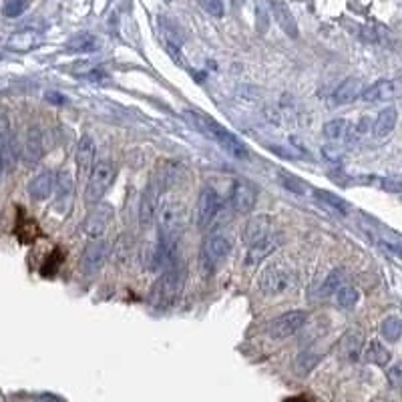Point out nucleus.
I'll return each instance as SVG.
<instances>
[{
	"label": "nucleus",
	"mask_w": 402,
	"mask_h": 402,
	"mask_svg": "<svg viewBox=\"0 0 402 402\" xmlns=\"http://www.w3.org/2000/svg\"><path fill=\"white\" fill-rule=\"evenodd\" d=\"M183 115L192 123V127H195L199 133H203L206 137H211L213 141H217V145L221 149H226L231 157H235V159H246L248 157L246 143H242L235 135L228 131L226 127H221L219 123H215L213 119L201 115L197 111H185Z\"/></svg>",
	"instance_id": "1"
},
{
	"label": "nucleus",
	"mask_w": 402,
	"mask_h": 402,
	"mask_svg": "<svg viewBox=\"0 0 402 402\" xmlns=\"http://www.w3.org/2000/svg\"><path fill=\"white\" fill-rule=\"evenodd\" d=\"M115 179V163H111L109 159H99L93 169L87 177V187H85V203L87 206H95L101 203V199L105 197V193L111 190Z\"/></svg>",
	"instance_id": "2"
},
{
	"label": "nucleus",
	"mask_w": 402,
	"mask_h": 402,
	"mask_svg": "<svg viewBox=\"0 0 402 402\" xmlns=\"http://www.w3.org/2000/svg\"><path fill=\"white\" fill-rule=\"evenodd\" d=\"M296 282L298 278L294 269H290L284 264H271L260 274L258 287L264 296H280L296 286Z\"/></svg>",
	"instance_id": "3"
},
{
	"label": "nucleus",
	"mask_w": 402,
	"mask_h": 402,
	"mask_svg": "<svg viewBox=\"0 0 402 402\" xmlns=\"http://www.w3.org/2000/svg\"><path fill=\"white\" fill-rule=\"evenodd\" d=\"M183 286V268L181 264H173L171 268L163 269L161 278L155 282L153 286V300L159 308L169 306L177 300L179 292Z\"/></svg>",
	"instance_id": "4"
},
{
	"label": "nucleus",
	"mask_w": 402,
	"mask_h": 402,
	"mask_svg": "<svg viewBox=\"0 0 402 402\" xmlns=\"http://www.w3.org/2000/svg\"><path fill=\"white\" fill-rule=\"evenodd\" d=\"M306 322L308 314L304 310H292V312H286V314L274 318L266 328V332L274 340H284V338L294 336L296 332H300L306 326Z\"/></svg>",
	"instance_id": "5"
},
{
	"label": "nucleus",
	"mask_w": 402,
	"mask_h": 402,
	"mask_svg": "<svg viewBox=\"0 0 402 402\" xmlns=\"http://www.w3.org/2000/svg\"><path fill=\"white\" fill-rule=\"evenodd\" d=\"M161 192H163L161 181L151 179L141 195V203H139V228L141 230H149L155 224L159 203H161Z\"/></svg>",
	"instance_id": "6"
},
{
	"label": "nucleus",
	"mask_w": 402,
	"mask_h": 402,
	"mask_svg": "<svg viewBox=\"0 0 402 402\" xmlns=\"http://www.w3.org/2000/svg\"><path fill=\"white\" fill-rule=\"evenodd\" d=\"M221 210V197L213 187H206L197 197V206H195V224L199 230H206L213 224V219L217 217V213Z\"/></svg>",
	"instance_id": "7"
},
{
	"label": "nucleus",
	"mask_w": 402,
	"mask_h": 402,
	"mask_svg": "<svg viewBox=\"0 0 402 402\" xmlns=\"http://www.w3.org/2000/svg\"><path fill=\"white\" fill-rule=\"evenodd\" d=\"M111 221H113V208L107 203H95L93 210L87 213V217L83 221V231L89 237L99 240L105 231L109 230Z\"/></svg>",
	"instance_id": "8"
},
{
	"label": "nucleus",
	"mask_w": 402,
	"mask_h": 402,
	"mask_svg": "<svg viewBox=\"0 0 402 402\" xmlns=\"http://www.w3.org/2000/svg\"><path fill=\"white\" fill-rule=\"evenodd\" d=\"M107 256H109V244L107 242H103V240L89 242L87 248L83 249V256H81V269H83V274L95 276L97 271L105 266Z\"/></svg>",
	"instance_id": "9"
},
{
	"label": "nucleus",
	"mask_w": 402,
	"mask_h": 402,
	"mask_svg": "<svg viewBox=\"0 0 402 402\" xmlns=\"http://www.w3.org/2000/svg\"><path fill=\"white\" fill-rule=\"evenodd\" d=\"M231 208L237 213H249L258 201V187L248 179H237L231 187Z\"/></svg>",
	"instance_id": "10"
},
{
	"label": "nucleus",
	"mask_w": 402,
	"mask_h": 402,
	"mask_svg": "<svg viewBox=\"0 0 402 402\" xmlns=\"http://www.w3.org/2000/svg\"><path fill=\"white\" fill-rule=\"evenodd\" d=\"M271 233H274V219L266 213H260V215H253L246 224V228L242 231V240L246 246H251V244L268 237Z\"/></svg>",
	"instance_id": "11"
},
{
	"label": "nucleus",
	"mask_w": 402,
	"mask_h": 402,
	"mask_svg": "<svg viewBox=\"0 0 402 402\" xmlns=\"http://www.w3.org/2000/svg\"><path fill=\"white\" fill-rule=\"evenodd\" d=\"M230 240L226 235H221V233H213L203 244V262L210 264V269H213V266H217L221 260H226L230 256Z\"/></svg>",
	"instance_id": "12"
},
{
	"label": "nucleus",
	"mask_w": 402,
	"mask_h": 402,
	"mask_svg": "<svg viewBox=\"0 0 402 402\" xmlns=\"http://www.w3.org/2000/svg\"><path fill=\"white\" fill-rule=\"evenodd\" d=\"M401 95V85L399 81L386 78V81H378L374 85H370L364 93H360L362 101L366 103H380V101H392Z\"/></svg>",
	"instance_id": "13"
},
{
	"label": "nucleus",
	"mask_w": 402,
	"mask_h": 402,
	"mask_svg": "<svg viewBox=\"0 0 402 402\" xmlns=\"http://www.w3.org/2000/svg\"><path fill=\"white\" fill-rule=\"evenodd\" d=\"M40 42H42V33L35 31V28H22V31H17L8 37L6 49L12 53H28V51L40 47Z\"/></svg>",
	"instance_id": "14"
},
{
	"label": "nucleus",
	"mask_w": 402,
	"mask_h": 402,
	"mask_svg": "<svg viewBox=\"0 0 402 402\" xmlns=\"http://www.w3.org/2000/svg\"><path fill=\"white\" fill-rule=\"evenodd\" d=\"M280 246H282V235H274V233L268 235V237H264V240H260V242H256V244H251V246H248L246 264L248 266H256V264L264 262L269 253H274Z\"/></svg>",
	"instance_id": "15"
},
{
	"label": "nucleus",
	"mask_w": 402,
	"mask_h": 402,
	"mask_svg": "<svg viewBox=\"0 0 402 402\" xmlns=\"http://www.w3.org/2000/svg\"><path fill=\"white\" fill-rule=\"evenodd\" d=\"M75 163H77L78 177L81 179L89 177V173H91L93 165H95V141L89 135H83L81 141H78Z\"/></svg>",
	"instance_id": "16"
},
{
	"label": "nucleus",
	"mask_w": 402,
	"mask_h": 402,
	"mask_svg": "<svg viewBox=\"0 0 402 402\" xmlns=\"http://www.w3.org/2000/svg\"><path fill=\"white\" fill-rule=\"evenodd\" d=\"M271 15H274V20L280 24V28L286 33L290 39H298V22L294 19V15L290 12L286 4L282 0H274L271 2Z\"/></svg>",
	"instance_id": "17"
},
{
	"label": "nucleus",
	"mask_w": 402,
	"mask_h": 402,
	"mask_svg": "<svg viewBox=\"0 0 402 402\" xmlns=\"http://www.w3.org/2000/svg\"><path fill=\"white\" fill-rule=\"evenodd\" d=\"M55 190V173L42 171L35 175L28 183V193L35 201H44L51 197V193Z\"/></svg>",
	"instance_id": "18"
},
{
	"label": "nucleus",
	"mask_w": 402,
	"mask_h": 402,
	"mask_svg": "<svg viewBox=\"0 0 402 402\" xmlns=\"http://www.w3.org/2000/svg\"><path fill=\"white\" fill-rule=\"evenodd\" d=\"M101 47V42L95 35L91 33H78L75 37L67 40L65 44V51L67 53H73V55H89V53H97Z\"/></svg>",
	"instance_id": "19"
},
{
	"label": "nucleus",
	"mask_w": 402,
	"mask_h": 402,
	"mask_svg": "<svg viewBox=\"0 0 402 402\" xmlns=\"http://www.w3.org/2000/svg\"><path fill=\"white\" fill-rule=\"evenodd\" d=\"M396 123H399V111H396V107H386V109H383V111L378 113V117H376V121H374V125H372V133H374V137H378V139H384V137H388V135L394 131Z\"/></svg>",
	"instance_id": "20"
},
{
	"label": "nucleus",
	"mask_w": 402,
	"mask_h": 402,
	"mask_svg": "<svg viewBox=\"0 0 402 402\" xmlns=\"http://www.w3.org/2000/svg\"><path fill=\"white\" fill-rule=\"evenodd\" d=\"M362 346H364V334L360 328H350L342 336V352L348 360H358L360 354H362Z\"/></svg>",
	"instance_id": "21"
},
{
	"label": "nucleus",
	"mask_w": 402,
	"mask_h": 402,
	"mask_svg": "<svg viewBox=\"0 0 402 402\" xmlns=\"http://www.w3.org/2000/svg\"><path fill=\"white\" fill-rule=\"evenodd\" d=\"M40 157H42V137H40L39 129H31L22 145V159L26 163H37Z\"/></svg>",
	"instance_id": "22"
},
{
	"label": "nucleus",
	"mask_w": 402,
	"mask_h": 402,
	"mask_svg": "<svg viewBox=\"0 0 402 402\" xmlns=\"http://www.w3.org/2000/svg\"><path fill=\"white\" fill-rule=\"evenodd\" d=\"M360 93H362V83L358 78L350 77L346 78L342 85H338V89L334 93V99H336L338 105H346V103H352Z\"/></svg>",
	"instance_id": "23"
},
{
	"label": "nucleus",
	"mask_w": 402,
	"mask_h": 402,
	"mask_svg": "<svg viewBox=\"0 0 402 402\" xmlns=\"http://www.w3.org/2000/svg\"><path fill=\"white\" fill-rule=\"evenodd\" d=\"M364 358H366L368 362L378 364V366H386V364L390 362V352L386 350V346H384L383 342L370 340L368 346H366V350H364Z\"/></svg>",
	"instance_id": "24"
},
{
	"label": "nucleus",
	"mask_w": 402,
	"mask_h": 402,
	"mask_svg": "<svg viewBox=\"0 0 402 402\" xmlns=\"http://www.w3.org/2000/svg\"><path fill=\"white\" fill-rule=\"evenodd\" d=\"M314 197H316L320 203H324L326 208H330L334 213L348 215V203H346L344 199H340L338 195L326 192V190H314Z\"/></svg>",
	"instance_id": "25"
},
{
	"label": "nucleus",
	"mask_w": 402,
	"mask_h": 402,
	"mask_svg": "<svg viewBox=\"0 0 402 402\" xmlns=\"http://www.w3.org/2000/svg\"><path fill=\"white\" fill-rule=\"evenodd\" d=\"M131 253H133V235L129 233H121L117 237L115 246H113V258H115L119 264H125L131 260Z\"/></svg>",
	"instance_id": "26"
},
{
	"label": "nucleus",
	"mask_w": 402,
	"mask_h": 402,
	"mask_svg": "<svg viewBox=\"0 0 402 402\" xmlns=\"http://www.w3.org/2000/svg\"><path fill=\"white\" fill-rule=\"evenodd\" d=\"M15 153H17V149H15L10 131H8L6 123L2 121V123H0V159H2V163H4V161H6V163H12V161H15Z\"/></svg>",
	"instance_id": "27"
},
{
	"label": "nucleus",
	"mask_w": 402,
	"mask_h": 402,
	"mask_svg": "<svg viewBox=\"0 0 402 402\" xmlns=\"http://www.w3.org/2000/svg\"><path fill=\"white\" fill-rule=\"evenodd\" d=\"M324 135L330 139V141H342V139H348V133H350V123L344 121V119H332L324 125Z\"/></svg>",
	"instance_id": "28"
},
{
	"label": "nucleus",
	"mask_w": 402,
	"mask_h": 402,
	"mask_svg": "<svg viewBox=\"0 0 402 402\" xmlns=\"http://www.w3.org/2000/svg\"><path fill=\"white\" fill-rule=\"evenodd\" d=\"M402 334V322L399 316H388L380 324V336L386 342H399Z\"/></svg>",
	"instance_id": "29"
},
{
	"label": "nucleus",
	"mask_w": 402,
	"mask_h": 402,
	"mask_svg": "<svg viewBox=\"0 0 402 402\" xmlns=\"http://www.w3.org/2000/svg\"><path fill=\"white\" fill-rule=\"evenodd\" d=\"M346 271L342 268H336L332 269L328 276H326L324 284H322V287H320V296H332V294H336L340 287H342V284H344V278Z\"/></svg>",
	"instance_id": "30"
},
{
	"label": "nucleus",
	"mask_w": 402,
	"mask_h": 402,
	"mask_svg": "<svg viewBox=\"0 0 402 402\" xmlns=\"http://www.w3.org/2000/svg\"><path fill=\"white\" fill-rule=\"evenodd\" d=\"M278 175H280V183L286 187L287 192L296 193V195H304V193H306V183H304L298 175L287 171H280Z\"/></svg>",
	"instance_id": "31"
},
{
	"label": "nucleus",
	"mask_w": 402,
	"mask_h": 402,
	"mask_svg": "<svg viewBox=\"0 0 402 402\" xmlns=\"http://www.w3.org/2000/svg\"><path fill=\"white\" fill-rule=\"evenodd\" d=\"M55 187L58 192V199H71L73 195V177L69 171L58 173V177H55Z\"/></svg>",
	"instance_id": "32"
},
{
	"label": "nucleus",
	"mask_w": 402,
	"mask_h": 402,
	"mask_svg": "<svg viewBox=\"0 0 402 402\" xmlns=\"http://www.w3.org/2000/svg\"><path fill=\"white\" fill-rule=\"evenodd\" d=\"M28 4H31V0H6L2 4V15L6 19H19L20 15L26 12Z\"/></svg>",
	"instance_id": "33"
},
{
	"label": "nucleus",
	"mask_w": 402,
	"mask_h": 402,
	"mask_svg": "<svg viewBox=\"0 0 402 402\" xmlns=\"http://www.w3.org/2000/svg\"><path fill=\"white\" fill-rule=\"evenodd\" d=\"M358 298H360V294H358V290L356 287H350V286H342L338 292H336V300H338V306L342 308H354L358 304Z\"/></svg>",
	"instance_id": "34"
},
{
	"label": "nucleus",
	"mask_w": 402,
	"mask_h": 402,
	"mask_svg": "<svg viewBox=\"0 0 402 402\" xmlns=\"http://www.w3.org/2000/svg\"><path fill=\"white\" fill-rule=\"evenodd\" d=\"M199 6L215 19H221L224 17V0H197Z\"/></svg>",
	"instance_id": "35"
},
{
	"label": "nucleus",
	"mask_w": 402,
	"mask_h": 402,
	"mask_svg": "<svg viewBox=\"0 0 402 402\" xmlns=\"http://www.w3.org/2000/svg\"><path fill=\"white\" fill-rule=\"evenodd\" d=\"M256 12H258V19H260V26H258V31H260V33H266V31H268V15H266L264 6H258V8H256Z\"/></svg>",
	"instance_id": "36"
},
{
	"label": "nucleus",
	"mask_w": 402,
	"mask_h": 402,
	"mask_svg": "<svg viewBox=\"0 0 402 402\" xmlns=\"http://www.w3.org/2000/svg\"><path fill=\"white\" fill-rule=\"evenodd\" d=\"M44 97H47V101L53 103V105H65V103H67V97L60 95V93H55V91H49Z\"/></svg>",
	"instance_id": "37"
},
{
	"label": "nucleus",
	"mask_w": 402,
	"mask_h": 402,
	"mask_svg": "<svg viewBox=\"0 0 402 402\" xmlns=\"http://www.w3.org/2000/svg\"><path fill=\"white\" fill-rule=\"evenodd\" d=\"M390 380L394 386H399V380H401V366H394L392 370H390Z\"/></svg>",
	"instance_id": "38"
},
{
	"label": "nucleus",
	"mask_w": 402,
	"mask_h": 402,
	"mask_svg": "<svg viewBox=\"0 0 402 402\" xmlns=\"http://www.w3.org/2000/svg\"><path fill=\"white\" fill-rule=\"evenodd\" d=\"M39 402H58V401L55 399V396H42Z\"/></svg>",
	"instance_id": "39"
},
{
	"label": "nucleus",
	"mask_w": 402,
	"mask_h": 402,
	"mask_svg": "<svg viewBox=\"0 0 402 402\" xmlns=\"http://www.w3.org/2000/svg\"><path fill=\"white\" fill-rule=\"evenodd\" d=\"M2 167H4V163H2V159H0V177H2Z\"/></svg>",
	"instance_id": "40"
},
{
	"label": "nucleus",
	"mask_w": 402,
	"mask_h": 402,
	"mask_svg": "<svg viewBox=\"0 0 402 402\" xmlns=\"http://www.w3.org/2000/svg\"><path fill=\"white\" fill-rule=\"evenodd\" d=\"M237 2H244V0H237Z\"/></svg>",
	"instance_id": "41"
},
{
	"label": "nucleus",
	"mask_w": 402,
	"mask_h": 402,
	"mask_svg": "<svg viewBox=\"0 0 402 402\" xmlns=\"http://www.w3.org/2000/svg\"><path fill=\"white\" fill-rule=\"evenodd\" d=\"M167 2H171V0H167Z\"/></svg>",
	"instance_id": "42"
}]
</instances>
